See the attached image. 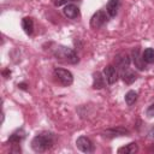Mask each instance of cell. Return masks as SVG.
<instances>
[{"instance_id": "ffe728a7", "label": "cell", "mask_w": 154, "mask_h": 154, "mask_svg": "<svg viewBox=\"0 0 154 154\" xmlns=\"http://www.w3.org/2000/svg\"><path fill=\"white\" fill-rule=\"evenodd\" d=\"M146 116H147V117H154V103L150 105V106L146 109Z\"/></svg>"}, {"instance_id": "8fae6325", "label": "cell", "mask_w": 154, "mask_h": 154, "mask_svg": "<svg viewBox=\"0 0 154 154\" xmlns=\"http://www.w3.org/2000/svg\"><path fill=\"white\" fill-rule=\"evenodd\" d=\"M132 61H134L135 66L138 70H144L146 69V65H144L146 63L142 59V54H140V48H135L132 51Z\"/></svg>"}, {"instance_id": "4fadbf2b", "label": "cell", "mask_w": 154, "mask_h": 154, "mask_svg": "<svg viewBox=\"0 0 154 154\" xmlns=\"http://www.w3.org/2000/svg\"><path fill=\"white\" fill-rule=\"evenodd\" d=\"M138 152V146L136 142H130L129 144L124 146V147H120L118 149V153L119 154H135Z\"/></svg>"}, {"instance_id": "52a82bcc", "label": "cell", "mask_w": 154, "mask_h": 154, "mask_svg": "<svg viewBox=\"0 0 154 154\" xmlns=\"http://www.w3.org/2000/svg\"><path fill=\"white\" fill-rule=\"evenodd\" d=\"M76 146H77V148H78L81 152H83V153H93L94 149H95L93 142H91L88 137H85V136L78 137L77 141H76Z\"/></svg>"}, {"instance_id": "7a4b0ae2", "label": "cell", "mask_w": 154, "mask_h": 154, "mask_svg": "<svg viewBox=\"0 0 154 154\" xmlns=\"http://www.w3.org/2000/svg\"><path fill=\"white\" fill-rule=\"evenodd\" d=\"M54 57L57 60L63 61V63H67V64H77L79 61L77 53L69 47L65 46H58L54 49Z\"/></svg>"}, {"instance_id": "277c9868", "label": "cell", "mask_w": 154, "mask_h": 154, "mask_svg": "<svg viewBox=\"0 0 154 154\" xmlns=\"http://www.w3.org/2000/svg\"><path fill=\"white\" fill-rule=\"evenodd\" d=\"M106 22H107V14H106L105 11L100 10V11H96V12L93 14V17L90 18V26H91L93 29H99V28H101Z\"/></svg>"}, {"instance_id": "ac0fdd59", "label": "cell", "mask_w": 154, "mask_h": 154, "mask_svg": "<svg viewBox=\"0 0 154 154\" xmlns=\"http://www.w3.org/2000/svg\"><path fill=\"white\" fill-rule=\"evenodd\" d=\"M137 97H138V94L135 90H129L125 94V102H126V105L128 106H132L137 101Z\"/></svg>"}, {"instance_id": "d6986e66", "label": "cell", "mask_w": 154, "mask_h": 154, "mask_svg": "<svg viewBox=\"0 0 154 154\" xmlns=\"http://www.w3.org/2000/svg\"><path fill=\"white\" fill-rule=\"evenodd\" d=\"M72 1H75V0H52L53 5H54V6H57V7H59V6H63V5H67V4H71Z\"/></svg>"}, {"instance_id": "e0dca14e", "label": "cell", "mask_w": 154, "mask_h": 154, "mask_svg": "<svg viewBox=\"0 0 154 154\" xmlns=\"http://www.w3.org/2000/svg\"><path fill=\"white\" fill-rule=\"evenodd\" d=\"M142 59L146 64H153L154 63V49L153 48H146L142 53Z\"/></svg>"}, {"instance_id": "7402d4cb", "label": "cell", "mask_w": 154, "mask_h": 154, "mask_svg": "<svg viewBox=\"0 0 154 154\" xmlns=\"http://www.w3.org/2000/svg\"><path fill=\"white\" fill-rule=\"evenodd\" d=\"M18 87L20 88V89H24V90H26L28 88H26V84L25 83H20V84H18Z\"/></svg>"}, {"instance_id": "8992f818", "label": "cell", "mask_w": 154, "mask_h": 154, "mask_svg": "<svg viewBox=\"0 0 154 154\" xmlns=\"http://www.w3.org/2000/svg\"><path fill=\"white\" fill-rule=\"evenodd\" d=\"M102 75H103V77H105V81L107 82V84H114L117 81H118V77H119V75H118V70L116 69V66H113V65H108V66H106L105 69H103V71H102Z\"/></svg>"}, {"instance_id": "44dd1931", "label": "cell", "mask_w": 154, "mask_h": 154, "mask_svg": "<svg viewBox=\"0 0 154 154\" xmlns=\"http://www.w3.org/2000/svg\"><path fill=\"white\" fill-rule=\"evenodd\" d=\"M148 137L149 138H154V126H152V129L148 131Z\"/></svg>"}, {"instance_id": "5b68a950", "label": "cell", "mask_w": 154, "mask_h": 154, "mask_svg": "<svg viewBox=\"0 0 154 154\" xmlns=\"http://www.w3.org/2000/svg\"><path fill=\"white\" fill-rule=\"evenodd\" d=\"M114 65L116 67H118L122 72L128 70L129 66H130V57L128 53L125 52H122V53H118L114 58Z\"/></svg>"}, {"instance_id": "2e32d148", "label": "cell", "mask_w": 154, "mask_h": 154, "mask_svg": "<svg viewBox=\"0 0 154 154\" xmlns=\"http://www.w3.org/2000/svg\"><path fill=\"white\" fill-rule=\"evenodd\" d=\"M122 79L124 81V83L131 84V83H134L137 79V75L134 71H131V70L128 69V70H125V71L122 72Z\"/></svg>"}, {"instance_id": "ba28073f", "label": "cell", "mask_w": 154, "mask_h": 154, "mask_svg": "<svg viewBox=\"0 0 154 154\" xmlns=\"http://www.w3.org/2000/svg\"><path fill=\"white\" fill-rule=\"evenodd\" d=\"M63 13L65 17L70 18V19H75L77 17H79V8L78 6H76L75 4H67L64 10H63Z\"/></svg>"}, {"instance_id": "9c48e42d", "label": "cell", "mask_w": 154, "mask_h": 154, "mask_svg": "<svg viewBox=\"0 0 154 154\" xmlns=\"http://www.w3.org/2000/svg\"><path fill=\"white\" fill-rule=\"evenodd\" d=\"M24 137H25V131H24L23 129H17V130L8 137L7 142L11 143V144H13V146H17V144H19V143L24 140Z\"/></svg>"}, {"instance_id": "7c38bea8", "label": "cell", "mask_w": 154, "mask_h": 154, "mask_svg": "<svg viewBox=\"0 0 154 154\" xmlns=\"http://www.w3.org/2000/svg\"><path fill=\"white\" fill-rule=\"evenodd\" d=\"M119 5H120L119 0H109L106 5V13L112 18L116 17L119 10Z\"/></svg>"}, {"instance_id": "5bb4252c", "label": "cell", "mask_w": 154, "mask_h": 154, "mask_svg": "<svg viewBox=\"0 0 154 154\" xmlns=\"http://www.w3.org/2000/svg\"><path fill=\"white\" fill-rule=\"evenodd\" d=\"M22 28L26 35H31L34 32V20L30 17H24L22 19Z\"/></svg>"}, {"instance_id": "9a60e30c", "label": "cell", "mask_w": 154, "mask_h": 154, "mask_svg": "<svg viewBox=\"0 0 154 154\" xmlns=\"http://www.w3.org/2000/svg\"><path fill=\"white\" fill-rule=\"evenodd\" d=\"M105 77L100 72H95L93 75V88L94 89H101L105 87Z\"/></svg>"}, {"instance_id": "6da1fadb", "label": "cell", "mask_w": 154, "mask_h": 154, "mask_svg": "<svg viewBox=\"0 0 154 154\" xmlns=\"http://www.w3.org/2000/svg\"><path fill=\"white\" fill-rule=\"evenodd\" d=\"M54 144V135L49 131H42L37 134L31 141V148L36 153H43L51 149Z\"/></svg>"}, {"instance_id": "3957f363", "label": "cell", "mask_w": 154, "mask_h": 154, "mask_svg": "<svg viewBox=\"0 0 154 154\" xmlns=\"http://www.w3.org/2000/svg\"><path fill=\"white\" fill-rule=\"evenodd\" d=\"M53 76H54L55 79H57L61 85H64V87L71 85L72 82H73V76H72V73H71L69 70H65V69H60V67L54 69Z\"/></svg>"}, {"instance_id": "30bf717a", "label": "cell", "mask_w": 154, "mask_h": 154, "mask_svg": "<svg viewBox=\"0 0 154 154\" xmlns=\"http://www.w3.org/2000/svg\"><path fill=\"white\" fill-rule=\"evenodd\" d=\"M129 134V130L122 126L118 128H113V129H108L103 132V136L106 137H117V136H125Z\"/></svg>"}]
</instances>
